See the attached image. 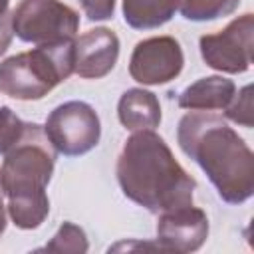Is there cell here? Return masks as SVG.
<instances>
[{
  "mask_svg": "<svg viewBox=\"0 0 254 254\" xmlns=\"http://www.w3.org/2000/svg\"><path fill=\"white\" fill-rule=\"evenodd\" d=\"M177 143L204 171L224 202L242 204L254 194V153L220 115L210 111L183 115Z\"/></svg>",
  "mask_w": 254,
  "mask_h": 254,
  "instance_id": "cell-1",
  "label": "cell"
},
{
  "mask_svg": "<svg viewBox=\"0 0 254 254\" xmlns=\"http://www.w3.org/2000/svg\"><path fill=\"white\" fill-rule=\"evenodd\" d=\"M115 171L123 194L153 214L192 204L196 181L153 129L133 131L117 157Z\"/></svg>",
  "mask_w": 254,
  "mask_h": 254,
  "instance_id": "cell-2",
  "label": "cell"
},
{
  "mask_svg": "<svg viewBox=\"0 0 254 254\" xmlns=\"http://www.w3.org/2000/svg\"><path fill=\"white\" fill-rule=\"evenodd\" d=\"M56 155L44 127L38 123H28L24 137L4 155L0 185L14 226L34 230L46 220L50 212L46 187L54 175Z\"/></svg>",
  "mask_w": 254,
  "mask_h": 254,
  "instance_id": "cell-3",
  "label": "cell"
},
{
  "mask_svg": "<svg viewBox=\"0 0 254 254\" xmlns=\"http://www.w3.org/2000/svg\"><path fill=\"white\" fill-rule=\"evenodd\" d=\"M73 73V40L36 46L0 64V93L38 101Z\"/></svg>",
  "mask_w": 254,
  "mask_h": 254,
  "instance_id": "cell-4",
  "label": "cell"
},
{
  "mask_svg": "<svg viewBox=\"0 0 254 254\" xmlns=\"http://www.w3.org/2000/svg\"><path fill=\"white\" fill-rule=\"evenodd\" d=\"M10 14L12 32L26 44L69 42L79 30V14L62 0H20Z\"/></svg>",
  "mask_w": 254,
  "mask_h": 254,
  "instance_id": "cell-5",
  "label": "cell"
},
{
  "mask_svg": "<svg viewBox=\"0 0 254 254\" xmlns=\"http://www.w3.org/2000/svg\"><path fill=\"white\" fill-rule=\"evenodd\" d=\"M44 131L56 153L79 157L97 147L101 139V121L89 103L73 99L58 105L48 115Z\"/></svg>",
  "mask_w": 254,
  "mask_h": 254,
  "instance_id": "cell-6",
  "label": "cell"
},
{
  "mask_svg": "<svg viewBox=\"0 0 254 254\" xmlns=\"http://www.w3.org/2000/svg\"><path fill=\"white\" fill-rule=\"evenodd\" d=\"M254 16L246 12L234 18L226 28L204 34L198 40L204 64L222 73H244L252 65Z\"/></svg>",
  "mask_w": 254,
  "mask_h": 254,
  "instance_id": "cell-7",
  "label": "cell"
},
{
  "mask_svg": "<svg viewBox=\"0 0 254 254\" xmlns=\"http://www.w3.org/2000/svg\"><path fill=\"white\" fill-rule=\"evenodd\" d=\"M183 65L181 44L173 36H153L135 44L129 58V75L143 85H163L175 79Z\"/></svg>",
  "mask_w": 254,
  "mask_h": 254,
  "instance_id": "cell-8",
  "label": "cell"
},
{
  "mask_svg": "<svg viewBox=\"0 0 254 254\" xmlns=\"http://www.w3.org/2000/svg\"><path fill=\"white\" fill-rule=\"evenodd\" d=\"M208 238L206 212L194 204L173 208L159 214L157 244L163 252L187 254L196 252Z\"/></svg>",
  "mask_w": 254,
  "mask_h": 254,
  "instance_id": "cell-9",
  "label": "cell"
},
{
  "mask_svg": "<svg viewBox=\"0 0 254 254\" xmlns=\"http://www.w3.org/2000/svg\"><path fill=\"white\" fill-rule=\"evenodd\" d=\"M117 58L119 38L105 26L91 28L73 40V73L83 79L105 77L115 67Z\"/></svg>",
  "mask_w": 254,
  "mask_h": 254,
  "instance_id": "cell-10",
  "label": "cell"
},
{
  "mask_svg": "<svg viewBox=\"0 0 254 254\" xmlns=\"http://www.w3.org/2000/svg\"><path fill=\"white\" fill-rule=\"evenodd\" d=\"M236 93L232 79L222 75L200 77L187 85L179 95V107L189 111H216L226 109Z\"/></svg>",
  "mask_w": 254,
  "mask_h": 254,
  "instance_id": "cell-11",
  "label": "cell"
},
{
  "mask_svg": "<svg viewBox=\"0 0 254 254\" xmlns=\"http://www.w3.org/2000/svg\"><path fill=\"white\" fill-rule=\"evenodd\" d=\"M117 117L129 131L155 129L161 123V103L153 91L131 87L119 97Z\"/></svg>",
  "mask_w": 254,
  "mask_h": 254,
  "instance_id": "cell-12",
  "label": "cell"
},
{
  "mask_svg": "<svg viewBox=\"0 0 254 254\" xmlns=\"http://www.w3.org/2000/svg\"><path fill=\"white\" fill-rule=\"evenodd\" d=\"M123 20L135 30H153L167 24L179 10V0H123Z\"/></svg>",
  "mask_w": 254,
  "mask_h": 254,
  "instance_id": "cell-13",
  "label": "cell"
},
{
  "mask_svg": "<svg viewBox=\"0 0 254 254\" xmlns=\"http://www.w3.org/2000/svg\"><path fill=\"white\" fill-rule=\"evenodd\" d=\"M240 0H179V12L190 22H208L232 14Z\"/></svg>",
  "mask_w": 254,
  "mask_h": 254,
  "instance_id": "cell-14",
  "label": "cell"
},
{
  "mask_svg": "<svg viewBox=\"0 0 254 254\" xmlns=\"http://www.w3.org/2000/svg\"><path fill=\"white\" fill-rule=\"evenodd\" d=\"M89 242L81 226L65 220L58 232L52 236L50 242H46L42 248H36V252H62V254H83L87 252Z\"/></svg>",
  "mask_w": 254,
  "mask_h": 254,
  "instance_id": "cell-15",
  "label": "cell"
},
{
  "mask_svg": "<svg viewBox=\"0 0 254 254\" xmlns=\"http://www.w3.org/2000/svg\"><path fill=\"white\" fill-rule=\"evenodd\" d=\"M28 123L22 121L10 107H0V155H6L26 133Z\"/></svg>",
  "mask_w": 254,
  "mask_h": 254,
  "instance_id": "cell-16",
  "label": "cell"
},
{
  "mask_svg": "<svg viewBox=\"0 0 254 254\" xmlns=\"http://www.w3.org/2000/svg\"><path fill=\"white\" fill-rule=\"evenodd\" d=\"M226 117L246 129L254 127V105H252V85H244L234 93L232 101L226 107Z\"/></svg>",
  "mask_w": 254,
  "mask_h": 254,
  "instance_id": "cell-17",
  "label": "cell"
},
{
  "mask_svg": "<svg viewBox=\"0 0 254 254\" xmlns=\"http://www.w3.org/2000/svg\"><path fill=\"white\" fill-rule=\"evenodd\" d=\"M79 4L91 22L109 20L115 14V0H79Z\"/></svg>",
  "mask_w": 254,
  "mask_h": 254,
  "instance_id": "cell-18",
  "label": "cell"
},
{
  "mask_svg": "<svg viewBox=\"0 0 254 254\" xmlns=\"http://www.w3.org/2000/svg\"><path fill=\"white\" fill-rule=\"evenodd\" d=\"M12 14H4L0 16V56L6 54V50L12 44Z\"/></svg>",
  "mask_w": 254,
  "mask_h": 254,
  "instance_id": "cell-19",
  "label": "cell"
},
{
  "mask_svg": "<svg viewBox=\"0 0 254 254\" xmlns=\"http://www.w3.org/2000/svg\"><path fill=\"white\" fill-rule=\"evenodd\" d=\"M135 248H143V250H159L163 252V248L159 244H151V242H117L113 246H109V252L113 250H135Z\"/></svg>",
  "mask_w": 254,
  "mask_h": 254,
  "instance_id": "cell-20",
  "label": "cell"
},
{
  "mask_svg": "<svg viewBox=\"0 0 254 254\" xmlns=\"http://www.w3.org/2000/svg\"><path fill=\"white\" fill-rule=\"evenodd\" d=\"M6 218H8V210H6V204H4V190H2V185H0V236L6 230V222H8Z\"/></svg>",
  "mask_w": 254,
  "mask_h": 254,
  "instance_id": "cell-21",
  "label": "cell"
},
{
  "mask_svg": "<svg viewBox=\"0 0 254 254\" xmlns=\"http://www.w3.org/2000/svg\"><path fill=\"white\" fill-rule=\"evenodd\" d=\"M8 4H10V0H0V16L10 14V12H8Z\"/></svg>",
  "mask_w": 254,
  "mask_h": 254,
  "instance_id": "cell-22",
  "label": "cell"
}]
</instances>
